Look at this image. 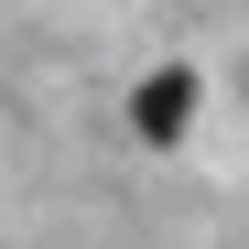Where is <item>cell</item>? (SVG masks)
<instances>
[{
  "mask_svg": "<svg viewBox=\"0 0 249 249\" xmlns=\"http://www.w3.org/2000/svg\"><path fill=\"white\" fill-rule=\"evenodd\" d=\"M195 119V76H141V98H130V130L141 141H174Z\"/></svg>",
  "mask_w": 249,
  "mask_h": 249,
  "instance_id": "obj_1",
  "label": "cell"
}]
</instances>
